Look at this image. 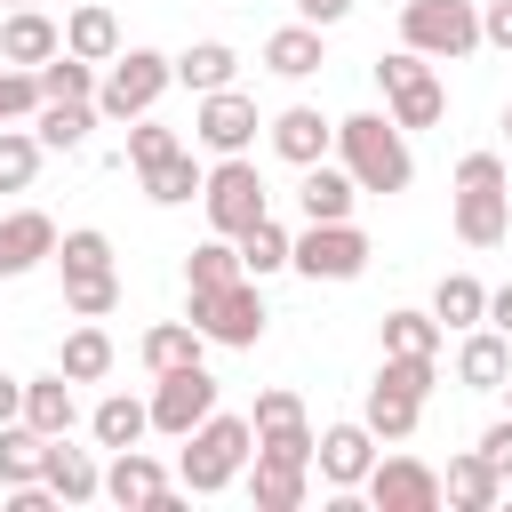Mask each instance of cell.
<instances>
[{
	"instance_id": "6da1fadb",
	"label": "cell",
	"mask_w": 512,
	"mask_h": 512,
	"mask_svg": "<svg viewBox=\"0 0 512 512\" xmlns=\"http://www.w3.org/2000/svg\"><path fill=\"white\" fill-rule=\"evenodd\" d=\"M336 160L360 192H408L416 184V152H408V128H392V112H352L336 120Z\"/></svg>"
},
{
	"instance_id": "7a4b0ae2",
	"label": "cell",
	"mask_w": 512,
	"mask_h": 512,
	"mask_svg": "<svg viewBox=\"0 0 512 512\" xmlns=\"http://www.w3.org/2000/svg\"><path fill=\"white\" fill-rule=\"evenodd\" d=\"M504 232H512L504 152H464V160H456V240H464V248H504Z\"/></svg>"
},
{
	"instance_id": "3957f363",
	"label": "cell",
	"mask_w": 512,
	"mask_h": 512,
	"mask_svg": "<svg viewBox=\"0 0 512 512\" xmlns=\"http://www.w3.org/2000/svg\"><path fill=\"white\" fill-rule=\"evenodd\" d=\"M248 456H256V432H248V416H224V408H208V416L184 432V464H176V480H184L192 496H224V488L248 472Z\"/></svg>"
},
{
	"instance_id": "277c9868",
	"label": "cell",
	"mask_w": 512,
	"mask_h": 512,
	"mask_svg": "<svg viewBox=\"0 0 512 512\" xmlns=\"http://www.w3.org/2000/svg\"><path fill=\"white\" fill-rule=\"evenodd\" d=\"M168 88H176V64L160 48H120L112 64H96V120H144Z\"/></svg>"
},
{
	"instance_id": "5b68a950",
	"label": "cell",
	"mask_w": 512,
	"mask_h": 512,
	"mask_svg": "<svg viewBox=\"0 0 512 512\" xmlns=\"http://www.w3.org/2000/svg\"><path fill=\"white\" fill-rule=\"evenodd\" d=\"M376 88H384V104H392V128H440V120H448V88H440L432 56H416V48L376 56Z\"/></svg>"
},
{
	"instance_id": "8992f818",
	"label": "cell",
	"mask_w": 512,
	"mask_h": 512,
	"mask_svg": "<svg viewBox=\"0 0 512 512\" xmlns=\"http://www.w3.org/2000/svg\"><path fill=\"white\" fill-rule=\"evenodd\" d=\"M400 48L456 64V56L480 48V8L472 0H400Z\"/></svg>"
},
{
	"instance_id": "52a82bcc",
	"label": "cell",
	"mask_w": 512,
	"mask_h": 512,
	"mask_svg": "<svg viewBox=\"0 0 512 512\" xmlns=\"http://www.w3.org/2000/svg\"><path fill=\"white\" fill-rule=\"evenodd\" d=\"M200 208H208V232L240 240L256 216H272V192H264L256 160H248V152H232V160H216V168L200 176Z\"/></svg>"
},
{
	"instance_id": "ba28073f",
	"label": "cell",
	"mask_w": 512,
	"mask_h": 512,
	"mask_svg": "<svg viewBox=\"0 0 512 512\" xmlns=\"http://www.w3.org/2000/svg\"><path fill=\"white\" fill-rule=\"evenodd\" d=\"M184 320L208 336V344H224V352H248L256 336H264V296H256V280H232V288H208V296H184Z\"/></svg>"
},
{
	"instance_id": "9c48e42d",
	"label": "cell",
	"mask_w": 512,
	"mask_h": 512,
	"mask_svg": "<svg viewBox=\"0 0 512 512\" xmlns=\"http://www.w3.org/2000/svg\"><path fill=\"white\" fill-rule=\"evenodd\" d=\"M288 272L304 280H360L368 272V232L344 216V224H304L288 232Z\"/></svg>"
},
{
	"instance_id": "30bf717a",
	"label": "cell",
	"mask_w": 512,
	"mask_h": 512,
	"mask_svg": "<svg viewBox=\"0 0 512 512\" xmlns=\"http://www.w3.org/2000/svg\"><path fill=\"white\" fill-rule=\"evenodd\" d=\"M256 96H240V88H208L200 104H192V144L200 152H216V160H232V152H248L256 144Z\"/></svg>"
},
{
	"instance_id": "8fae6325",
	"label": "cell",
	"mask_w": 512,
	"mask_h": 512,
	"mask_svg": "<svg viewBox=\"0 0 512 512\" xmlns=\"http://www.w3.org/2000/svg\"><path fill=\"white\" fill-rule=\"evenodd\" d=\"M152 432H168V440H184L208 408H216V376H208V360H192V368H168V376H152Z\"/></svg>"
},
{
	"instance_id": "7c38bea8",
	"label": "cell",
	"mask_w": 512,
	"mask_h": 512,
	"mask_svg": "<svg viewBox=\"0 0 512 512\" xmlns=\"http://www.w3.org/2000/svg\"><path fill=\"white\" fill-rule=\"evenodd\" d=\"M360 488H368L376 512H440V472L416 464V456H376Z\"/></svg>"
},
{
	"instance_id": "4fadbf2b",
	"label": "cell",
	"mask_w": 512,
	"mask_h": 512,
	"mask_svg": "<svg viewBox=\"0 0 512 512\" xmlns=\"http://www.w3.org/2000/svg\"><path fill=\"white\" fill-rule=\"evenodd\" d=\"M312 464H320L328 488H360L368 464H376V432H368L360 416H344V424H328V432L312 440Z\"/></svg>"
},
{
	"instance_id": "5bb4252c",
	"label": "cell",
	"mask_w": 512,
	"mask_h": 512,
	"mask_svg": "<svg viewBox=\"0 0 512 512\" xmlns=\"http://www.w3.org/2000/svg\"><path fill=\"white\" fill-rule=\"evenodd\" d=\"M104 496H112V504H136V512H168V504H176V480H168L144 448H112V464H104Z\"/></svg>"
},
{
	"instance_id": "9a60e30c",
	"label": "cell",
	"mask_w": 512,
	"mask_h": 512,
	"mask_svg": "<svg viewBox=\"0 0 512 512\" xmlns=\"http://www.w3.org/2000/svg\"><path fill=\"white\" fill-rule=\"evenodd\" d=\"M264 136H272V152H280L288 168H312V160L336 152V120H328L320 104H288L280 120H264Z\"/></svg>"
},
{
	"instance_id": "2e32d148",
	"label": "cell",
	"mask_w": 512,
	"mask_h": 512,
	"mask_svg": "<svg viewBox=\"0 0 512 512\" xmlns=\"http://www.w3.org/2000/svg\"><path fill=\"white\" fill-rule=\"evenodd\" d=\"M48 256H56V216L48 208H8L0 216V280H24Z\"/></svg>"
},
{
	"instance_id": "e0dca14e",
	"label": "cell",
	"mask_w": 512,
	"mask_h": 512,
	"mask_svg": "<svg viewBox=\"0 0 512 512\" xmlns=\"http://www.w3.org/2000/svg\"><path fill=\"white\" fill-rule=\"evenodd\" d=\"M40 480H48V496H56V504H96V496H104V464H96L88 448H72V432H56V440H48Z\"/></svg>"
},
{
	"instance_id": "ac0fdd59",
	"label": "cell",
	"mask_w": 512,
	"mask_h": 512,
	"mask_svg": "<svg viewBox=\"0 0 512 512\" xmlns=\"http://www.w3.org/2000/svg\"><path fill=\"white\" fill-rule=\"evenodd\" d=\"M56 48H64V24H56L48 8H8V16H0V64L40 72Z\"/></svg>"
},
{
	"instance_id": "d6986e66",
	"label": "cell",
	"mask_w": 512,
	"mask_h": 512,
	"mask_svg": "<svg viewBox=\"0 0 512 512\" xmlns=\"http://www.w3.org/2000/svg\"><path fill=\"white\" fill-rule=\"evenodd\" d=\"M352 200H360V184L344 176V160H312V168H304V184H296L304 224H344V216H352Z\"/></svg>"
},
{
	"instance_id": "ffe728a7",
	"label": "cell",
	"mask_w": 512,
	"mask_h": 512,
	"mask_svg": "<svg viewBox=\"0 0 512 512\" xmlns=\"http://www.w3.org/2000/svg\"><path fill=\"white\" fill-rule=\"evenodd\" d=\"M504 376H512V336H496L488 320L464 328V344H456V384H464V392H496Z\"/></svg>"
},
{
	"instance_id": "44dd1931",
	"label": "cell",
	"mask_w": 512,
	"mask_h": 512,
	"mask_svg": "<svg viewBox=\"0 0 512 512\" xmlns=\"http://www.w3.org/2000/svg\"><path fill=\"white\" fill-rule=\"evenodd\" d=\"M496 496H504V480L488 472V456L480 448H456L448 472H440V504L448 512H496Z\"/></svg>"
},
{
	"instance_id": "7402d4cb",
	"label": "cell",
	"mask_w": 512,
	"mask_h": 512,
	"mask_svg": "<svg viewBox=\"0 0 512 512\" xmlns=\"http://www.w3.org/2000/svg\"><path fill=\"white\" fill-rule=\"evenodd\" d=\"M328 64V40H320V24H280L272 40H264V72H280V80H312Z\"/></svg>"
},
{
	"instance_id": "603a6c76",
	"label": "cell",
	"mask_w": 512,
	"mask_h": 512,
	"mask_svg": "<svg viewBox=\"0 0 512 512\" xmlns=\"http://www.w3.org/2000/svg\"><path fill=\"white\" fill-rule=\"evenodd\" d=\"M24 424H32V432H48V440L80 424V400H72V376H64V368L24 376Z\"/></svg>"
},
{
	"instance_id": "cb8c5ba5",
	"label": "cell",
	"mask_w": 512,
	"mask_h": 512,
	"mask_svg": "<svg viewBox=\"0 0 512 512\" xmlns=\"http://www.w3.org/2000/svg\"><path fill=\"white\" fill-rule=\"evenodd\" d=\"M64 48H72L80 64H112V56H120V16H112L104 0L72 8V16H64Z\"/></svg>"
},
{
	"instance_id": "d4e9b609",
	"label": "cell",
	"mask_w": 512,
	"mask_h": 512,
	"mask_svg": "<svg viewBox=\"0 0 512 512\" xmlns=\"http://www.w3.org/2000/svg\"><path fill=\"white\" fill-rule=\"evenodd\" d=\"M176 64V88H192V96H208V88H232L240 80V56L224 48V40H192L184 56H168Z\"/></svg>"
},
{
	"instance_id": "484cf974",
	"label": "cell",
	"mask_w": 512,
	"mask_h": 512,
	"mask_svg": "<svg viewBox=\"0 0 512 512\" xmlns=\"http://www.w3.org/2000/svg\"><path fill=\"white\" fill-rule=\"evenodd\" d=\"M360 424H368L376 440H408V432L424 424V400H416V392H400V384H368V400H360Z\"/></svg>"
},
{
	"instance_id": "4316f807",
	"label": "cell",
	"mask_w": 512,
	"mask_h": 512,
	"mask_svg": "<svg viewBox=\"0 0 512 512\" xmlns=\"http://www.w3.org/2000/svg\"><path fill=\"white\" fill-rule=\"evenodd\" d=\"M88 128H96V104H88V96H72V104H40V112H32L40 152H80Z\"/></svg>"
},
{
	"instance_id": "83f0119b",
	"label": "cell",
	"mask_w": 512,
	"mask_h": 512,
	"mask_svg": "<svg viewBox=\"0 0 512 512\" xmlns=\"http://www.w3.org/2000/svg\"><path fill=\"white\" fill-rule=\"evenodd\" d=\"M136 352H144V368H152V376H168V368H192V360L208 352V336H200L192 320H160V328H144V344H136Z\"/></svg>"
},
{
	"instance_id": "f1b7e54d",
	"label": "cell",
	"mask_w": 512,
	"mask_h": 512,
	"mask_svg": "<svg viewBox=\"0 0 512 512\" xmlns=\"http://www.w3.org/2000/svg\"><path fill=\"white\" fill-rule=\"evenodd\" d=\"M88 432H96V448H136V440L152 432V408L128 400V392H104L96 416H88Z\"/></svg>"
},
{
	"instance_id": "f546056e",
	"label": "cell",
	"mask_w": 512,
	"mask_h": 512,
	"mask_svg": "<svg viewBox=\"0 0 512 512\" xmlns=\"http://www.w3.org/2000/svg\"><path fill=\"white\" fill-rule=\"evenodd\" d=\"M136 176H144V200H152V208H184V200L200 192V160H192L184 144H176L168 160H152V168H136Z\"/></svg>"
},
{
	"instance_id": "4dcf8cb0",
	"label": "cell",
	"mask_w": 512,
	"mask_h": 512,
	"mask_svg": "<svg viewBox=\"0 0 512 512\" xmlns=\"http://www.w3.org/2000/svg\"><path fill=\"white\" fill-rule=\"evenodd\" d=\"M232 280H248V272H240V248H232L224 232L184 256V296H208V288H232Z\"/></svg>"
},
{
	"instance_id": "1f68e13d",
	"label": "cell",
	"mask_w": 512,
	"mask_h": 512,
	"mask_svg": "<svg viewBox=\"0 0 512 512\" xmlns=\"http://www.w3.org/2000/svg\"><path fill=\"white\" fill-rule=\"evenodd\" d=\"M480 312H488V288H480L472 272H448V280L432 288V320H440V336H448V328H456V336L480 328Z\"/></svg>"
},
{
	"instance_id": "d6a6232c",
	"label": "cell",
	"mask_w": 512,
	"mask_h": 512,
	"mask_svg": "<svg viewBox=\"0 0 512 512\" xmlns=\"http://www.w3.org/2000/svg\"><path fill=\"white\" fill-rule=\"evenodd\" d=\"M40 456H48V432H32L24 416L0 424V488H32L40 480Z\"/></svg>"
},
{
	"instance_id": "836d02e7",
	"label": "cell",
	"mask_w": 512,
	"mask_h": 512,
	"mask_svg": "<svg viewBox=\"0 0 512 512\" xmlns=\"http://www.w3.org/2000/svg\"><path fill=\"white\" fill-rule=\"evenodd\" d=\"M232 248H240V272H248V280H272V272H288V224H272V216H256V224H248Z\"/></svg>"
},
{
	"instance_id": "e575fe53",
	"label": "cell",
	"mask_w": 512,
	"mask_h": 512,
	"mask_svg": "<svg viewBox=\"0 0 512 512\" xmlns=\"http://www.w3.org/2000/svg\"><path fill=\"white\" fill-rule=\"evenodd\" d=\"M56 368H64L72 384H96V376H112V336H104L96 320H80V328L64 336V352H56Z\"/></svg>"
},
{
	"instance_id": "d590c367",
	"label": "cell",
	"mask_w": 512,
	"mask_h": 512,
	"mask_svg": "<svg viewBox=\"0 0 512 512\" xmlns=\"http://www.w3.org/2000/svg\"><path fill=\"white\" fill-rule=\"evenodd\" d=\"M248 496H256V512H296V504H304V464L256 456V472H248Z\"/></svg>"
},
{
	"instance_id": "8d00e7d4",
	"label": "cell",
	"mask_w": 512,
	"mask_h": 512,
	"mask_svg": "<svg viewBox=\"0 0 512 512\" xmlns=\"http://www.w3.org/2000/svg\"><path fill=\"white\" fill-rule=\"evenodd\" d=\"M56 264H64V280H104V272H112V240H104L96 224L56 232Z\"/></svg>"
},
{
	"instance_id": "74e56055",
	"label": "cell",
	"mask_w": 512,
	"mask_h": 512,
	"mask_svg": "<svg viewBox=\"0 0 512 512\" xmlns=\"http://www.w3.org/2000/svg\"><path fill=\"white\" fill-rule=\"evenodd\" d=\"M72 96L96 104V64H80L72 48H56V56L40 64V104H72Z\"/></svg>"
},
{
	"instance_id": "f35d334b",
	"label": "cell",
	"mask_w": 512,
	"mask_h": 512,
	"mask_svg": "<svg viewBox=\"0 0 512 512\" xmlns=\"http://www.w3.org/2000/svg\"><path fill=\"white\" fill-rule=\"evenodd\" d=\"M32 176H40V136L32 128H0V192H32Z\"/></svg>"
},
{
	"instance_id": "ab89813d",
	"label": "cell",
	"mask_w": 512,
	"mask_h": 512,
	"mask_svg": "<svg viewBox=\"0 0 512 512\" xmlns=\"http://www.w3.org/2000/svg\"><path fill=\"white\" fill-rule=\"evenodd\" d=\"M384 352H440V320L432 312H384Z\"/></svg>"
},
{
	"instance_id": "60d3db41",
	"label": "cell",
	"mask_w": 512,
	"mask_h": 512,
	"mask_svg": "<svg viewBox=\"0 0 512 512\" xmlns=\"http://www.w3.org/2000/svg\"><path fill=\"white\" fill-rule=\"evenodd\" d=\"M120 304V272H104V280H64V312L72 320H104Z\"/></svg>"
},
{
	"instance_id": "b9f144b4",
	"label": "cell",
	"mask_w": 512,
	"mask_h": 512,
	"mask_svg": "<svg viewBox=\"0 0 512 512\" xmlns=\"http://www.w3.org/2000/svg\"><path fill=\"white\" fill-rule=\"evenodd\" d=\"M312 440H320V432L296 416V424H272V432H256V456H280V464H304V472H312Z\"/></svg>"
},
{
	"instance_id": "7bdbcfd3",
	"label": "cell",
	"mask_w": 512,
	"mask_h": 512,
	"mask_svg": "<svg viewBox=\"0 0 512 512\" xmlns=\"http://www.w3.org/2000/svg\"><path fill=\"white\" fill-rule=\"evenodd\" d=\"M32 112H40V72L0 64V128H8V120H32Z\"/></svg>"
},
{
	"instance_id": "ee69618b",
	"label": "cell",
	"mask_w": 512,
	"mask_h": 512,
	"mask_svg": "<svg viewBox=\"0 0 512 512\" xmlns=\"http://www.w3.org/2000/svg\"><path fill=\"white\" fill-rule=\"evenodd\" d=\"M176 144H184V136H176V128H160V120L144 112V120L128 128V168H152V160H168Z\"/></svg>"
},
{
	"instance_id": "f6af8a7d",
	"label": "cell",
	"mask_w": 512,
	"mask_h": 512,
	"mask_svg": "<svg viewBox=\"0 0 512 512\" xmlns=\"http://www.w3.org/2000/svg\"><path fill=\"white\" fill-rule=\"evenodd\" d=\"M304 416V400L288 392V384H272V392H256V408H248V432H272V424H296Z\"/></svg>"
},
{
	"instance_id": "bcb514c9",
	"label": "cell",
	"mask_w": 512,
	"mask_h": 512,
	"mask_svg": "<svg viewBox=\"0 0 512 512\" xmlns=\"http://www.w3.org/2000/svg\"><path fill=\"white\" fill-rule=\"evenodd\" d=\"M480 456H488V472H496V480H512V416H496V424L480 432Z\"/></svg>"
},
{
	"instance_id": "7dc6e473",
	"label": "cell",
	"mask_w": 512,
	"mask_h": 512,
	"mask_svg": "<svg viewBox=\"0 0 512 512\" xmlns=\"http://www.w3.org/2000/svg\"><path fill=\"white\" fill-rule=\"evenodd\" d=\"M480 48H504L512 56V0H488L480 8Z\"/></svg>"
},
{
	"instance_id": "c3c4849f",
	"label": "cell",
	"mask_w": 512,
	"mask_h": 512,
	"mask_svg": "<svg viewBox=\"0 0 512 512\" xmlns=\"http://www.w3.org/2000/svg\"><path fill=\"white\" fill-rule=\"evenodd\" d=\"M296 16L328 32V24H344V16H352V0H296Z\"/></svg>"
},
{
	"instance_id": "681fc988",
	"label": "cell",
	"mask_w": 512,
	"mask_h": 512,
	"mask_svg": "<svg viewBox=\"0 0 512 512\" xmlns=\"http://www.w3.org/2000/svg\"><path fill=\"white\" fill-rule=\"evenodd\" d=\"M480 320H488L496 336H512V280H504V288H488V312H480Z\"/></svg>"
},
{
	"instance_id": "f907efd6",
	"label": "cell",
	"mask_w": 512,
	"mask_h": 512,
	"mask_svg": "<svg viewBox=\"0 0 512 512\" xmlns=\"http://www.w3.org/2000/svg\"><path fill=\"white\" fill-rule=\"evenodd\" d=\"M24 416V376H0V424Z\"/></svg>"
},
{
	"instance_id": "816d5d0a",
	"label": "cell",
	"mask_w": 512,
	"mask_h": 512,
	"mask_svg": "<svg viewBox=\"0 0 512 512\" xmlns=\"http://www.w3.org/2000/svg\"><path fill=\"white\" fill-rule=\"evenodd\" d=\"M496 392H504V416H512V376H504V384H496Z\"/></svg>"
},
{
	"instance_id": "f5cc1de1",
	"label": "cell",
	"mask_w": 512,
	"mask_h": 512,
	"mask_svg": "<svg viewBox=\"0 0 512 512\" xmlns=\"http://www.w3.org/2000/svg\"><path fill=\"white\" fill-rule=\"evenodd\" d=\"M504 144H512V104H504Z\"/></svg>"
},
{
	"instance_id": "db71d44e",
	"label": "cell",
	"mask_w": 512,
	"mask_h": 512,
	"mask_svg": "<svg viewBox=\"0 0 512 512\" xmlns=\"http://www.w3.org/2000/svg\"><path fill=\"white\" fill-rule=\"evenodd\" d=\"M8 8H40V0H8Z\"/></svg>"
}]
</instances>
